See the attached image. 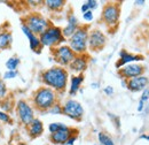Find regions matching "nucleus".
<instances>
[{
  "mask_svg": "<svg viewBox=\"0 0 149 145\" xmlns=\"http://www.w3.org/2000/svg\"><path fill=\"white\" fill-rule=\"evenodd\" d=\"M39 40H40L42 47L46 46V47L54 49V47H57V46L62 45L65 42V38L62 35V28L51 24L39 36Z\"/></svg>",
  "mask_w": 149,
  "mask_h": 145,
  "instance_id": "obj_5",
  "label": "nucleus"
},
{
  "mask_svg": "<svg viewBox=\"0 0 149 145\" xmlns=\"http://www.w3.org/2000/svg\"><path fill=\"white\" fill-rule=\"evenodd\" d=\"M88 25L80 24L78 29L70 38H68L69 47L74 52V54H86L87 52V40H88Z\"/></svg>",
  "mask_w": 149,
  "mask_h": 145,
  "instance_id": "obj_3",
  "label": "nucleus"
},
{
  "mask_svg": "<svg viewBox=\"0 0 149 145\" xmlns=\"http://www.w3.org/2000/svg\"><path fill=\"white\" fill-rule=\"evenodd\" d=\"M2 135H3V131H2V126H1V123H0V138L2 137Z\"/></svg>",
  "mask_w": 149,
  "mask_h": 145,
  "instance_id": "obj_37",
  "label": "nucleus"
},
{
  "mask_svg": "<svg viewBox=\"0 0 149 145\" xmlns=\"http://www.w3.org/2000/svg\"><path fill=\"white\" fill-rule=\"evenodd\" d=\"M146 72V67L142 66V65H139V63H130V65H126L122 68L118 69V75L127 81L131 78H134V77H138V76H142Z\"/></svg>",
  "mask_w": 149,
  "mask_h": 145,
  "instance_id": "obj_11",
  "label": "nucleus"
},
{
  "mask_svg": "<svg viewBox=\"0 0 149 145\" xmlns=\"http://www.w3.org/2000/svg\"><path fill=\"white\" fill-rule=\"evenodd\" d=\"M76 139H77V135H74V136H71V137L65 142L64 145H74V142H76Z\"/></svg>",
  "mask_w": 149,
  "mask_h": 145,
  "instance_id": "obj_34",
  "label": "nucleus"
},
{
  "mask_svg": "<svg viewBox=\"0 0 149 145\" xmlns=\"http://www.w3.org/2000/svg\"><path fill=\"white\" fill-rule=\"evenodd\" d=\"M69 72L64 67L54 66L41 72V81L42 83L51 88L52 90L57 92H64L68 85Z\"/></svg>",
  "mask_w": 149,
  "mask_h": 145,
  "instance_id": "obj_1",
  "label": "nucleus"
},
{
  "mask_svg": "<svg viewBox=\"0 0 149 145\" xmlns=\"http://www.w3.org/2000/svg\"><path fill=\"white\" fill-rule=\"evenodd\" d=\"M19 72L17 70H6L3 72V81L5 80H13L15 77H17Z\"/></svg>",
  "mask_w": 149,
  "mask_h": 145,
  "instance_id": "obj_28",
  "label": "nucleus"
},
{
  "mask_svg": "<svg viewBox=\"0 0 149 145\" xmlns=\"http://www.w3.org/2000/svg\"><path fill=\"white\" fill-rule=\"evenodd\" d=\"M140 138H142V139H147V141H149V136L148 135H141V137Z\"/></svg>",
  "mask_w": 149,
  "mask_h": 145,
  "instance_id": "obj_36",
  "label": "nucleus"
},
{
  "mask_svg": "<svg viewBox=\"0 0 149 145\" xmlns=\"http://www.w3.org/2000/svg\"><path fill=\"white\" fill-rule=\"evenodd\" d=\"M80 9H81V13H83V14H84V13H86V12H88V11H90V9H88V6H87V5H86V2H84V4H83V5H81V8H80Z\"/></svg>",
  "mask_w": 149,
  "mask_h": 145,
  "instance_id": "obj_35",
  "label": "nucleus"
},
{
  "mask_svg": "<svg viewBox=\"0 0 149 145\" xmlns=\"http://www.w3.org/2000/svg\"><path fill=\"white\" fill-rule=\"evenodd\" d=\"M22 23L32 34H35L37 36H40L51 25V22L38 12H32V13H29L28 15H25L23 18Z\"/></svg>",
  "mask_w": 149,
  "mask_h": 145,
  "instance_id": "obj_4",
  "label": "nucleus"
},
{
  "mask_svg": "<svg viewBox=\"0 0 149 145\" xmlns=\"http://www.w3.org/2000/svg\"><path fill=\"white\" fill-rule=\"evenodd\" d=\"M149 78L147 76L142 75V76H138L134 78L127 80L125 82L126 88L132 92H139V91H143L146 88H148Z\"/></svg>",
  "mask_w": 149,
  "mask_h": 145,
  "instance_id": "obj_14",
  "label": "nucleus"
},
{
  "mask_svg": "<svg viewBox=\"0 0 149 145\" xmlns=\"http://www.w3.org/2000/svg\"><path fill=\"white\" fill-rule=\"evenodd\" d=\"M107 44V36L100 29H92L88 32L87 49L91 52H100Z\"/></svg>",
  "mask_w": 149,
  "mask_h": 145,
  "instance_id": "obj_9",
  "label": "nucleus"
},
{
  "mask_svg": "<svg viewBox=\"0 0 149 145\" xmlns=\"http://www.w3.org/2000/svg\"><path fill=\"white\" fill-rule=\"evenodd\" d=\"M19 145H26V144H25V143H19Z\"/></svg>",
  "mask_w": 149,
  "mask_h": 145,
  "instance_id": "obj_39",
  "label": "nucleus"
},
{
  "mask_svg": "<svg viewBox=\"0 0 149 145\" xmlns=\"http://www.w3.org/2000/svg\"><path fill=\"white\" fill-rule=\"evenodd\" d=\"M13 107H14V103L12 101V99L5 98V99L1 100V108H2L3 112L8 113V112H10L13 109Z\"/></svg>",
  "mask_w": 149,
  "mask_h": 145,
  "instance_id": "obj_24",
  "label": "nucleus"
},
{
  "mask_svg": "<svg viewBox=\"0 0 149 145\" xmlns=\"http://www.w3.org/2000/svg\"><path fill=\"white\" fill-rule=\"evenodd\" d=\"M19 59L16 56V55H14V56H10L7 61H6V68H7V70H16L17 69V67L19 66Z\"/></svg>",
  "mask_w": 149,
  "mask_h": 145,
  "instance_id": "obj_22",
  "label": "nucleus"
},
{
  "mask_svg": "<svg viewBox=\"0 0 149 145\" xmlns=\"http://www.w3.org/2000/svg\"><path fill=\"white\" fill-rule=\"evenodd\" d=\"M120 18V4L118 2H107L101 13V21L108 29H115Z\"/></svg>",
  "mask_w": 149,
  "mask_h": 145,
  "instance_id": "obj_6",
  "label": "nucleus"
},
{
  "mask_svg": "<svg viewBox=\"0 0 149 145\" xmlns=\"http://www.w3.org/2000/svg\"><path fill=\"white\" fill-rule=\"evenodd\" d=\"M86 5L88 6V9L93 12L95 8H97V6H99V2H97L96 0H88V1H86Z\"/></svg>",
  "mask_w": 149,
  "mask_h": 145,
  "instance_id": "obj_30",
  "label": "nucleus"
},
{
  "mask_svg": "<svg viewBox=\"0 0 149 145\" xmlns=\"http://www.w3.org/2000/svg\"><path fill=\"white\" fill-rule=\"evenodd\" d=\"M79 25H80L79 24V20L77 18V16L74 14L70 13L69 16H68V24L62 29V35H63V37L65 39L67 38H70L74 34V31L78 29Z\"/></svg>",
  "mask_w": 149,
  "mask_h": 145,
  "instance_id": "obj_17",
  "label": "nucleus"
},
{
  "mask_svg": "<svg viewBox=\"0 0 149 145\" xmlns=\"http://www.w3.org/2000/svg\"><path fill=\"white\" fill-rule=\"evenodd\" d=\"M62 114L74 121H80L84 116V108L79 101L74 99H68L62 105Z\"/></svg>",
  "mask_w": 149,
  "mask_h": 145,
  "instance_id": "obj_10",
  "label": "nucleus"
},
{
  "mask_svg": "<svg viewBox=\"0 0 149 145\" xmlns=\"http://www.w3.org/2000/svg\"><path fill=\"white\" fill-rule=\"evenodd\" d=\"M52 55L56 63L61 67H67L74 59V52L68 45H60L52 49Z\"/></svg>",
  "mask_w": 149,
  "mask_h": 145,
  "instance_id": "obj_7",
  "label": "nucleus"
},
{
  "mask_svg": "<svg viewBox=\"0 0 149 145\" xmlns=\"http://www.w3.org/2000/svg\"><path fill=\"white\" fill-rule=\"evenodd\" d=\"M16 114H17L19 122L24 127H28L35 119L33 107L26 100H23V99H21L16 103Z\"/></svg>",
  "mask_w": 149,
  "mask_h": 145,
  "instance_id": "obj_8",
  "label": "nucleus"
},
{
  "mask_svg": "<svg viewBox=\"0 0 149 145\" xmlns=\"http://www.w3.org/2000/svg\"><path fill=\"white\" fill-rule=\"evenodd\" d=\"M78 134V130L74 129L71 127H68V126H64L63 128H61L60 130H57L55 132L49 135V139L53 144H58V145H64L65 142L74 135Z\"/></svg>",
  "mask_w": 149,
  "mask_h": 145,
  "instance_id": "obj_12",
  "label": "nucleus"
},
{
  "mask_svg": "<svg viewBox=\"0 0 149 145\" xmlns=\"http://www.w3.org/2000/svg\"><path fill=\"white\" fill-rule=\"evenodd\" d=\"M0 123H5V125H10L12 123V118L8 113L0 111Z\"/></svg>",
  "mask_w": 149,
  "mask_h": 145,
  "instance_id": "obj_25",
  "label": "nucleus"
},
{
  "mask_svg": "<svg viewBox=\"0 0 149 145\" xmlns=\"http://www.w3.org/2000/svg\"><path fill=\"white\" fill-rule=\"evenodd\" d=\"M13 43V36L9 31L0 32V51L5 49H9Z\"/></svg>",
  "mask_w": 149,
  "mask_h": 145,
  "instance_id": "obj_20",
  "label": "nucleus"
},
{
  "mask_svg": "<svg viewBox=\"0 0 149 145\" xmlns=\"http://www.w3.org/2000/svg\"><path fill=\"white\" fill-rule=\"evenodd\" d=\"M83 18H84L86 22H91V21H93V18H94L93 12H92V11H88V12L84 13V14H83Z\"/></svg>",
  "mask_w": 149,
  "mask_h": 145,
  "instance_id": "obj_31",
  "label": "nucleus"
},
{
  "mask_svg": "<svg viewBox=\"0 0 149 145\" xmlns=\"http://www.w3.org/2000/svg\"><path fill=\"white\" fill-rule=\"evenodd\" d=\"M88 66V55L87 54H76L74 59L70 62V65L68 66L69 69L76 75L78 74H83L87 69Z\"/></svg>",
  "mask_w": 149,
  "mask_h": 145,
  "instance_id": "obj_13",
  "label": "nucleus"
},
{
  "mask_svg": "<svg viewBox=\"0 0 149 145\" xmlns=\"http://www.w3.org/2000/svg\"><path fill=\"white\" fill-rule=\"evenodd\" d=\"M44 4L49 11L58 12L65 6L67 2L64 0H46V1H44Z\"/></svg>",
  "mask_w": 149,
  "mask_h": 145,
  "instance_id": "obj_21",
  "label": "nucleus"
},
{
  "mask_svg": "<svg viewBox=\"0 0 149 145\" xmlns=\"http://www.w3.org/2000/svg\"><path fill=\"white\" fill-rule=\"evenodd\" d=\"M64 126H65V125H64V123H61V122H53V123H49L48 130H49L51 134H53V132H55L57 130H60L61 128H63Z\"/></svg>",
  "mask_w": 149,
  "mask_h": 145,
  "instance_id": "obj_26",
  "label": "nucleus"
},
{
  "mask_svg": "<svg viewBox=\"0 0 149 145\" xmlns=\"http://www.w3.org/2000/svg\"><path fill=\"white\" fill-rule=\"evenodd\" d=\"M84 82V75L83 74H78V75H72L70 77V88H69V93L71 96H74L81 87Z\"/></svg>",
  "mask_w": 149,
  "mask_h": 145,
  "instance_id": "obj_19",
  "label": "nucleus"
},
{
  "mask_svg": "<svg viewBox=\"0 0 149 145\" xmlns=\"http://www.w3.org/2000/svg\"><path fill=\"white\" fill-rule=\"evenodd\" d=\"M97 138H99V142L102 145H115V142L112 141L111 137L103 131L97 134Z\"/></svg>",
  "mask_w": 149,
  "mask_h": 145,
  "instance_id": "obj_23",
  "label": "nucleus"
},
{
  "mask_svg": "<svg viewBox=\"0 0 149 145\" xmlns=\"http://www.w3.org/2000/svg\"><path fill=\"white\" fill-rule=\"evenodd\" d=\"M7 96V87L2 78H0V100L5 99Z\"/></svg>",
  "mask_w": 149,
  "mask_h": 145,
  "instance_id": "obj_27",
  "label": "nucleus"
},
{
  "mask_svg": "<svg viewBox=\"0 0 149 145\" xmlns=\"http://www.w3.org/2000/svg\"><path fill=\"white\" fill-rule=\"evenodd\" d=\"M135 4H138V5H142V4H145V1H135Z\"/></svg>",
  "mask_w": 149,
  "mask_h": 145,
  "instance_id": "obj_38",
  "label": "nucleus"
},
{
  "mask_svg": "<svg viewBox=\"0 0 149 145\" xmlns=\"http://www.w3.org/2000/svg\"><path fill=\"white\" fill-rule=\"evenodd\" d=\"M103 91H104V93H106L107 96H111L112 93H113V88L110 87V85H108V87H106V88L103 89Z\"/></svg>",
  "mask_w": 149,
  "mask_h": 145,
  "instance_id": "obj_33",
  "label": "nucleus"
},
{
  "mask_svg": "<svg viewBox=\"0 0 149 145\" xmlns=\"http://www.w3.org/2000/svg\"><path fill=\"white\" fill-rule=\"evenodd\" d=\"M48 113H51V114H62V105L56 103L55 105L48 111Z\"/></svg>",
  "mask_w": 149,
  "mask_h": 145,
  "instance_id": "obj_29",
  "label": "nucleus"
},
{
  "mask_svg": "<svg viewBox=\"0 0 149 145\" xmlns=\"http://www.w3.org/2000/svg\"><path fill=\"white\" fill-rule=\"evenodd\" d=\"M149 100V88H146L143 92H142V96H141V99H140V101H142V103H147Z\"/></svg>",
  "mask_w": 149,
  "mask_h": 145,
  "instance_id": "obj_32",
  "label": "nucleus"
},
{
  "mask_svg": "<svg viewBox=\"0 0 149 145\" xmlns=\"http://www.w3.org/2000/svg\"><path fill=\"white\" fill-rule=\"evenodd\" d=\"M21 29H22L23 34L26 36V38L29 39V45H30L31 51L39 53L40 50L42 49V45H41V43H40V40H39V36L35 35V34H32V32H31V31H30L23 23L21 24Z\"/></svg>",
  "mask_w": 149,
  "mask_h": 145,
  "instance_id": "obj_16",
  "label": "nucleus"
},
{
  "mask_svg": "<svg viewBox=\"0 0 149 145\" xmlns=\"http://www.w3.org/2000/svg\"><path fill=\"white\" fill-rule=\"evenodd\" d=\"M145 60L143 55H140V54H132V53H129L126 52L125 50L120 51V54H119V59L118 61L116 62V67L117 69L126 66V65H130V63H133L135 61H142Z\"/></svg>",
  "mask_w": 149,
  "mask_h": 145,
  "instance_id": "obj_15",
  "label": "nucleus"
},
{
  "mask_svg": "<svg viewBox=\"0 0 149 145\" xmlns=\"http://www.w3.org/2000/svg\"><path fill=\"white\" fill-rule=\"evenodd\" d=\"M26 129H28L29 136L31 138H37L39 136H41L44 132V123L41 122V120L35 118L32 120V122L26 127Z\"/></svg>",
  "mask_w": 149,
  "mask_h": 145,
  "instance_id": "obj_18",
  "label": "nucleus"
},
{
  "mask_svg": "<svg viewBox=\"0 0 149 145\" xmlns=\"http://www.w3.org/2000/svg\"><path fill=\"white\" fill-rule=\"evenodd\" d=\"M32 103L39 112H48L57 103V93L48 87H40L33 92Z\"/></svg>",
  "mask_w": 149,
  "mask_h": 145,
  "instance_id": "obj_2",
  "label": "nucleus"
}]
</instances>
